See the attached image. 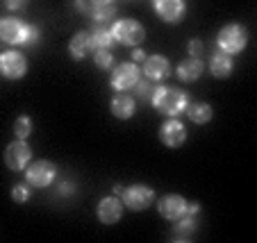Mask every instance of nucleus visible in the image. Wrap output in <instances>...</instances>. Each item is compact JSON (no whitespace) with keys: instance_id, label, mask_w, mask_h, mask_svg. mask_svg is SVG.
<instances>
[{"instance_id":"4be33fe9","label":"nucleus","mask_w":257,"mask_h":243,"mask_svg":"<svg viewBox=\"0 0 257 243\" xmlns=\"http://www.w3.org/2000/svg\"><path fill=\"white\" fill-rule=\"evenodd\" d=\"M114 14H116L114 5H91V10H89V16L93 21H98V23H105V21L114 19Z\"/></svg>"},{"instance_id":"2eb2a0df","label":"nucleus","mask_w":257,"mask_h":243,"mask_svg":"<svg viewBox=\"0 0 257 243\" xmlns=\"http://www.w3.org/2000/svg\"><path fill=\"white\" fill-rule=\"evenodd\" d=\"M196 227H198V223H196V216L185 214L182 218H178L173 232H171V234H173V241H189V238L196 234Z\"/></svg>"},{"instance_id":"bb28decb","label":"nucleus","mask_w":257,"mask_h":243,"mask_svg":"<svg viewBox=\"0 0 257 243\" xmlns=\"http://www.w3.org/2000/svg\"><path fill=\"white\" fill-rule=\"evenodd\" d=\"M12 200H14V202H28L30 200V189L25 184H16L14 189H12Z\"/></svg>"},{"instance_id":"6ab92c4d","label":"nucleus","mask_w":257,"mask_h":243,"mask_svg":"<svg viewBox=\"0 0 257 243\" xmlns=\"http://www.w3.org/2000/svg\"><path fill=\"white\" fill-rule=\"evenodd\" d=\"M114 46V37H112V30L107 28H96L93 34H89V48H96V50H109Z\"/></svg>"},{"instance_id":"423d86ee","label":"nucleus","mask_w":257,"mask_h":243,"mask_svg":"<svg viewBox=\"0 0 257 243\" xmlns=\"http://www.w3.org/2000/svg\"><path fill=\"white\" fill-rule=\"evenodd\" d=\"M0 73L7 80H19L28 73V62H25V57L21 53L7 50V53L0 55Z\"/></svg>"},{"instance_id":"5701e85b","label":"nucleus","mask_w":257,"mask_h":243,"mask_svg":"<svg viewBox=\"0 0 257 243\" xmlns=\"http://www.w3.org/2000/svg\"><path fill=\"white\" fill-rule=\"evenodd\" d=\"M39 28L37 25H23V34H21V46H34L39 41Z\"/></svg>"},{"instance_id":"72a5a7b5","label":"nucleus","mask_w":257,"mask_h":243,"mask_svg":"<svg viewBox=\"0 0 257 243\" xmlns=\"http://www.w3.org/2000/svg\"><path fill=\"white\" fill-rule=\"evenodd\" d=\"M91 5H112L114 0H89Z\"/></svg>"},{"instance_id":"7c9ffc66","label":"nucleus","mask_w":257,"mask_h":243,"mask_svg":"<svg viewBox=\"0 0 257 243\" xmlns=\"http://www.w3.org/2000/svg\"><path fill=\"white\" fill-rule=\"evenodd\" d=\"M75 7H78L82 14H89V10H91V3H89V0H75Z\"/></svg>"},{"instance_id":"ddd939ff","label":"nucleus","mask_w":257,"mask_h":243,"mask_svg":"<svg viewBox=\"0 0 257 243\" xmlns=\"http://www.w3.org/2000/svg\"><path fill=\"white\" fill-rule=\"evenodd\" d=\"M153 5L166 23H178L185 16V0H153Z\"/></svg>"},{"instance_id":"6e6552de","label":"nucleus","mask_w":257,"mask_h":243,"mask_svg":"<svg viewBox=\"0 0 257 243\" xmlns=\"http://www.w3.org/2000/svg\"><path fill=\"white\" fill-rule=\"evenodd\" d=\"M32 159V150L30 146L23 141V139H16L14 143H10L5 150V164L10 166L12 170H23L25 166Z\"/></svg>"},{"instance_id":"4468645a","label":"nucleus","mask_w":257,"mask_h":243,"mask_svg":"<svg viewBox=\"0 0 257 243\" xmlns=\"http://www.w3.org/2000/svg\"><path fill=\"white\" fill-rule=\"evenodd\" d=\"M23 34V23L16 19H0V39L5 44H19Z\"/></svg>"},{"instance_id":"39448f33","label":"nucleus","mask_w":257,"mask_h":243,"mask_svg":"<svg viewBox=\"0 0 257 243\" xmlns=\"http://www.w3.org/2000/svg\"><path fill=\"white\" fill-rule=\"evenodd\" d=\"M141 71L135 62H123L118 64L116 68L112 71V89L116 91H127V89H135V84L139 82Z\"/></svg>"},{"instance_id":"dca6fc26","label":"nucleus","mask_w":257,"mask_h":243,"mask_svg":"<svg viewBox=\"0 0 257 243\" xmlns=\"http://www.w3.org/2000/svg\"><path fill=\"white\" fill-rule=\"evenodd\" d=\"M209 71H212L214 78H221V80L230 78V73H232V59H230V55L223 53V50L216 53L212 57V62H209Z\"/></svg>"},{"instance_id":"b1692460","label":"nucleus","mask_w":257,"mask_h":243,"mask_svg":"<svg viewBox=\"0 0 257 243\" xmlns=\"http://www.w3.org/2000/svg\"><path fill=\"white\" fill-rule=\"evenodd\" d=\"M32 132V121H30V116H19L14 123V134L16 139H25V136Z\"/></svg>"},{"instance_id":"a211bd4d","label":"nucleus","mask_w":257,"mask_h":243,"mask_svg":"<svg viewBox=\"0 0 257 243\" xmlns=\"http://www.w3.org/2000/svg\"><path fill=\"white\" fill-rule=\"evenodd\" d=\"M112 114L116 118H130L132 114H135V100H132L127 93H118L116 98L112 100Z\"/></svg>"},{"instance_id":"cd10ccee","label":"nucleus","mask_w":257,"mask_h":243,"mask_svg":"<svg viewBox=\"0 0 257 243\" xmlns=\"http://www.w3.org/2000/svg\"><path fill=\"white\" fill-rule=\"evenodd\" d=\"M189 55H194V57H198V55H203V41H191L189 44Z\"/></svg>"},{"instance_id":"f03ea898","label":"nucleus","mask_w":257,"mask_h":243,"mask_svg":"<svg viewBox=\"0 0 257 243\" xmlns=\"http://www.w3.org/2000/svg\"><path fill=\"white\" fill-rule=\"evenodd\" d=\"M248 44V32L243 25H237V23H230L225 25L221 32H218V48L223 50L228 55H237L246 48Z\"/></svg>"},{"instance_id":"1a4fd4ad","label":"nucleus","mask_w":257,"mask_h":243,"mask_svg":"<svg viewBox=\"0 0 257 243\" xmlns=\"http://www.w3.org/2000/svg\"><path fill=\"white\" fill-rule=\"evenodd\" d=\"M98 218H100V223L105 225H114L121 220L123 216V202L116 198V195H109V198H102L100 202H98Z\"/></svg>"},{"instance_id":"f257e3e1","label":"nucleus","mask_w":257,"mask_h":243,"mask_svg":"<svg viewBox=\"0 0 257 243\" xmlns=\"http://www.w3.org/2000/svg\"><path fill=\"white\" fill-rule=\"evenodd\" d=\"M151 100H153L157 112L166 114V116H178V114H182L187 109V105H189L187 93L178 91V89H169V87L155 89Z\"/></svg>"},{"instance_id":"f3484780","label":"nucleus","mask_w":257,"mask_h":243,"mask_svg":"<svg viewBox=\"0 0 257 243\" xmlns=\"http://www.w3.org/2000/svg\"><path fill=\"white\" fill-rule=\"evenodd\" d=\"M200 75H203V62H200L198 57H191L178 66V78L182 80V82H194Z\"/></svg>"},{"instance_id":"aec40b11","label":"nucleus","mask_w":257,"mask_h":243,"mask_svg":"<svg viewBox=\"0 0 257 243\" xmlns=\"http://www.w3.org/2000/svg\"><path fill=\"white\" fill-rule=\"evenodd\" d=\"M187 114H189V118L194 123H198V125H203V123H209L212 121V107H209L207 102H194V105H187L185 109Z\"/></svg>"},{"instance_id":"c85d7f7f","label":"nucleus","mask_w":257,"mask_h":243,"mask_svg":"<svg viewBox=\"0 0 257 243\" xmlns=\"http://www.w3.org/2000/svg\"><path fill=\"white\" fill-rule=\"evenodd\" d=\"M28 0H5V7L7 10H21Z\"/></svg>"},{"instance_id":"412c9836","label":"nucleus","mask_w":257,"mask_h":243,"mask_svg":"<svg viewBox=\"0 0 257 243\" xmlns=\"http://www.w3.org/2000/svg\"><path fill=\"white\" fill-rule=\"evenodd\" d=\"M68 50H71L73 59H84V55H87V50H89V34L78 32L71 39V44H68Z\"/></svg>"},{"instance_id":"20e7f679","label":"nucleus","mask_w":257,"mask_h":243,"mask_svg":"<svg viewBox=\"0 0 257 243\" xmlns=\"http://www.w3.org/2000/svg\"><path fill=\"white\" fill-rule=\"evenodd\" d=\"M121 200L125 204L127 209L132 211H144L151 207V202L155 200V191L151 186H144V184H135V186H127L123 189Z\"/></svg>"},{"instance_id":"9b49d317","label":"nucleus","mask_w":257,"mask_h":243,"mask_svg":"<svg viewBox=\"0 0 257 243\" xmlns=\"http://www.w3.org/2000/svg\"><path fill=\"white\" fill-rule=\"evenodd\" d=\"M157 207H160V214L166 220H178L187 214V200L182 195H164Z\"/></svg>"},{"instance_id":"393cba45","label":"nucleus","mask_w":257,"mask_h":243,"mask_svg":"<svg viewBox=\"0 0 257 243\" xmlns=\"http://www.w3.org/2000/svg\"><path fill=\"white\" fill-rule=\"evenodd\" d=\"M93 59H96V66L98 68H112V64H114V55H112V50H98L96 55H93Z\"/></svg>"},{"instance_id":"0eeeda50","label":"nucleus","mask_w":257,"mask_h":243,"mask_svg":"<svg viewBox=\"0 0 257 243\" xmlns=\"http://www.w3.org/2000/svg\"><path fill=\"white\" fill-rule=\"evenodd\" d=\"M25 177H28V182L32 186L46 189V186L55 180V166L50 164V161H46V159H39V161H34V164L28 166Z\"/></svg>"},{"instance_id":"a878e982","label":"nucleus","mask_w":257,"mask_h":243,"mask_svg":"<svg viewBox=\"0 0 257 243\" xmlns=\"http://www.w3.org/2000/svg\"><path fill=\"white\" fill-rule=\"evenodd\" d=\"M151 82H153V80H148V78H146V80H141V78H139V82L135 84L137 96H139L141 100H148V98H153V91H155V89L151 87Z\"/></svg>"},{"instance_id":"473e14b6","label":"nucleus","mask_w":257,"mask_h":243,"mask_svg":"<svg viewBox=\"0 0 257 243\" xmlns=\"http://www.w3.org/2000/svg\"><path fill=\"white\" fill-rule=\"evenodd\" d=\"M132 57H135V62H146V53H144V50H139V48L135 50V55H132Z\"/></svg>"},{"instance_id":"c756f323","label":"nucleus","mask_w":257,"mask_h":243,"mask_svg":"<svg viewBox=\"0 0 257 243\" xmlns=\"http://www.w3.org/2000/svg\"><path fill=\"white\" fill-rule=\"evenodd\" d=\"M59 193H62V195H71V193H75V186H73L71 182H62V186H59Z\"/></svg>"},{"instance_id":"2f4dec72","label":"nucleus","mask_w":257,"mask_h":243,"mask_svg":"<svg viewBox=\"0 0 257 243\" xmlns=\"http://www.w3.org/2000/svg\"><path fill=\"white\" fill-rule=\"evenodd\" d=\"M198 211H200V204H189V202H187V214H189V216H196V214H198Z\"/></svg>"},{"instance_id":"7ed1b4c3","label":"nucleus","mask_w":257,"mask_h":243,"mask_svg":"<svg viewBox=\"0 0 257 243\" xmlns=\"http://www.w3.org/2000/svg\"><path fill=\"white\" fill-rule=\"evenodd\" d=\"M112 37L121 46H139L146 37V30L139 21L125 19V21H116L112 25Z\"/></svg>"},{"instance_id":"f8f14e48","label":"nucleus","mask_w":257,"mask_h":243,"mask_svg":"<svg viewBox=\"0 0 257 243\" xmlns=\"http://www.w3.org/2000/svg\"><path fill=\"white\" fill-rule=\"evenodd\" d=\"M144 75L153 82H160V80L169 78L171 75V64L166 57L162 55H153V57H146L144 62Z\"/></svg>"},{"instance_id":"9d476101","label":"nucleus","mask_w":257,"mask_h":243,"mask_svg":"<svg viewBox=\"0 0 257 243\" xmlns=\"http://www.w3.org/2000/svg\"><path fill=\"white\" fill-rule=\"evenodd\" d=\"M160 139H162V143H164V146L178 148V146H182V143H185L187 130H185V125H182L180 121L171 118V121H166L164 125L160 127Z\"/></svg>"}]
</instances>
